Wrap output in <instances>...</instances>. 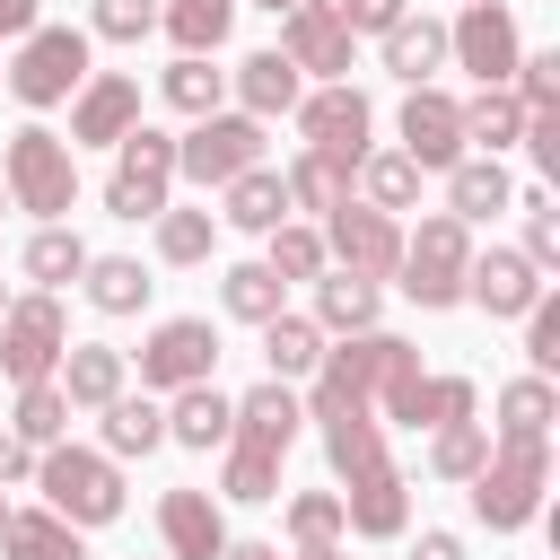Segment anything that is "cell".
<instances>
[{"label": "cell", "mask_w": 560, "mask_h": 560, "mask_svg": "<svg viewBox=\"0 0 560 560\" xmlns=\"http://www.w3.org/2000/svg\"><path fill=\"white\" fill-rule=\"evenodd\" d=\"M9 438H18V446H35V455L70 438V402H61V385H52V376H44V385H18V420H9Z\"/></svg>", "instance_id": "obj_42"}, {"label": "cell", "mask_w": 560, "mask_h": 560, "mask_svg": "<svg viewBox=\"0 0 560 560\" xmlns=\"http://www.w3.org/2000/svg\"><path fill=\"white\" fill-rule=\"evenodd\" d=\"M464 271H472V228H464V219H446V210H429V219L402 236V262H394L402 298H411L420 315L464 306Z\"/></svg>", "instance_id": "obj_6"}, {"label": "cell", "mask_w": 560, "mask_h": 560, "mask_svg": "<svg viewBox=\"0 0 560 560\" xmlns=\"http://www.w3.org/2000/svg\"><path fill=\"white\" fill-rule=\"evenodd\" d=\"M166 192H175V131H158V122H131V131L114 140L105 210H114V219H158V210H166Z\"/></svg>", "instance_id": "obj_8"}, {"label": "cell", "mask_w": 560, "mask_h": 560, "mask_svg": "<svg viewBox=\"0 0 560 560\" xmlns=\"http://www.w3.org/2000/svg\"><path fill=\"white\" fill-rule=\"evenodd\" d=\"M542 490H551V438H490V455L472 472V516L490 534H516L542 516Z\"/></svg>", "instance_id": "obj_3"}, {"label": "cell", "mask_w": 560, "mask_h": 560, "mask_svg": "<svg viewBox=\"0 0 560 560\" xmlns=\"http://www.w3.org/2000/svg\"><path fill=\"white\" fill-rule=\"evenodd\" d=\"M131 122H140V79L88 70V88L70 96V149H114Z\"/></svg>", "instance_id": "obj_17"}, {"label": "cell", "mask_w": 560, "mask_h": 560, "mask_svg": "<svg viewBox=\"0 0 560 560\" xmlns=\"http://www.w3.org/2000/svg\"><path fill=\"white\" fill-rule=\"evenodd\" d=\"M236 9H245V0H166L158 26L175 35V52H201V61H210V52L236 35Z\"/></svg>", "instance_id": "obj_34"}, {"label": "cell", "mask_w": 560, "mask_h": 560, "mask_svg": "<svg viewBox=\"0 0 560 560\" xmlns=\"http://www.w3.org/2000/svg\"><path fill=\"white\" fill-rule=\"evenodd\" d=\"M402 359H420V350H411L402 332H385V324H376V332H350V341H324L298 411L324 420V429H332V420H376V385H385Z\"/></svg>", "instance_id": "obj_2"}, {"label": "cell", "mask_w": 560, "mask_h": 560, "mask_svg": "<svg viewBox=\"0 0 560 560\" xmlns=\"http://www.w3.org/2000/svg\"><path fill=\"white\" fill-rule=\"evenodd\" d=\"M525 359H534L525 376H551V368H560V298H551V289L525 306Z\"/></svg>", "instance_id": "obj_49"}, {"label": "cell", "mask_w": 560, "mask_h": 560, "mask_svg": "<svg viewBox=\"0 0 560 560\" xmlns=\"http://www.w3.org/2000/svg\"><path fill=\"white\" fill-rule=\"evenodd\" d=\"M350 184H359V201H368V210H385V219H394V210H411V201H420V166H411V158H402V149H368V158H359V175H350Z\"/></svg>", "instance_id": "obj_36"}, {"label": "cell", "mask_w": 560, "mask_h": 560, "mask_svg": "<svg viewBox=\"0 0 560 560\" xmlns=\"http://www.w3.org/2000/svg\"><path fill=\"white\" fill-rule=\"evenodd\" d=\"M219 245V210H158V262H210Z\"/></svg>", "instance_id": "obj_44"}, {"label": "cell", "mask_w": 560, "mask_h": 560, "mask_svg": "<svg viewBox=\"0 0 560 560\" xmlns=\"http://www.w3.org/2000/svg\"><path fill=\"white\" fill-rule=\"evenodd\" d=\"M508 201H516V184H508L499 158H455V166H446V219L472 228V219H499Z\"/></svg>", "instance_id": "obj_25"}, {"label": "cell", "mask_w": 560, "mask_h": 560, "mask_svg": "<svg viewBox=\"0 0 560 560\" xmlns=\"http://www.w3.org/2000/svg\"><path fill=\"white\" fill-rule=\"evenodd\" d=\"M350 44H359V35L341 26L332 0H298V9L280 18V44H271V52H280L298 79H324V88H332V79H350Z\"/></svg>", "instance_id": "obj_15"}, {"label": "cell", "mask_w": 560, "mask_h": 560, "mask_svg": "<svg viewBox=\"0 0 560 560\" xmlns=\"http://www.w3.org/2000/svg\"><path fill=\"white\" fill-rule=\"evenodd\" d=\"M0 481H35V446H18L9 429H0Z\"/></svg>", "instance_id": "obj_54"}, {"label": "cell", "mask_w": 560, "mask_h": 560, "mask_svg": "<svg viewBox=\"0 0 560 560\" xmlns=\"http://www.w3.org/2000/svg\"><path fill=\"white\" fill-rule=\"evenodd\" d=\"M508 210H525V245H516V254H525L534 271H560V210H551V192H542V184H525Z\"/></svg>", "instance_id": "obj_46"}, {"label": "cell", "mask_w": 560, "mask_h": 560, "mask_svg": "<svg viewBox=\"0 0 560 560\" xmlns=\"http://www.w3.org/2000/svg\"><path fill=\"white\" fill-rule=\"evenodd\" d=\"M61 350H70L61 298H52V289L9 298V315H0V376H9V385H44V376L61 368Z\"/></svg>", "instance_id": "obj_12"}, {"label": "cell", "mask_w": 560, "mask_h": 560, "mask_svg": "<svg viewBox=\"0 0 560 560\" xmlns=\"http://www.w3.org/2000/svg\"><path fill=\"white\" fill-rule=\"evenodd\" d=\"M0 192H9V210H35L44 228H61V219H70V201H79V149H70L61 131H44V122L9 131Z\"/></svg>", "instance_id": "obj_4"}, {"label": "cell", "mask_w": 560, "mask_h": 560, "mask_svg": "<svg viewBox=\"0 0 560 560\" xmlns=\"http://www.w3.org/2000/svg\"><path fill=\"white\" fill-rule=\"evenodd\" d=\"M35 490H44V508L61 516V525H114L122 516V464L105 455V446H44L35 455Z\"/></svg>", "instance_id": "obj_5"}, {"label": "cell", "mask_w": 560, "mask_h": 560, "mask_svg": "<svg viewBox=\"0 0 560 560\" xmlns=\"http://www.w3.org/2000/svg\"><path fill=\"white\" fill-rule=\"evenodd\" d=\"M0 219H9V192H0Z\"/></svg>", "instance_id": "obj_60"}, {"label": "cell", "mask_w": 560, "mask_h": 560, "mask_svg": "<svg viewBox=\"0 0 560 560\" xmlns=\"http://www.w3.org/2000/svg\"><path fill=\"white\" fill-rule=\"evenodd\" d=\"M0 525H9V499H0Z\"/></svg>", "instance_id": "obj_59"}, {"label": "cell", "mask_w": 560, "mask_h": 560, "mask_svg": "<svg viewBox=\"0 0 560 560\" xmlns=\"http://www.w3.org/2000/svg\"><path fill=\"white\" fill-rule=\"evenodd\" d=\"M158 96H166L175 114H192V122H201V114H219V96H228V70H210L201 52H175V61H166V79H158Z\"/></svg>", "instance_id": "obj_39"}, {"label": "cell", "mask_w": 560, "mask_h": 560, "mask_svg": "<svg viewBox=\"0 0 560 560\" xmlns=\"http://www.w3.org/2000/svg\"><path fill=\"white\" fill-rule=\"evenodd\" d=\"M262 271L289 289V280H324V236H315V219H280L271 236H262Z\"/></svg>", "instance_id": "obj_37"}, {"label": "cell", "mask_w": 560, "mask_h": 560, "mask_svg": "<svg viewBox=\"0 0 560 560\" xmlns=\"http://www.w3.org/2000/svg\"><path fill=\"white\" fill-rule=\"evenodd\" d=\"M9 79V96L18 105H70L79 88H88V26H35V35H18V61L0 70Z\"/></svg>", "instance_id": "obj_7"}, {"label": "cell", "mask_w": 560, "mask_h": 560, "mask_svg": "<svg viewBox=\"0 0 560 560\" xmlns=\"http://www.w3.org/2000/svg\"><path fill=\"white\" fill-rule=\"evenodd\" d=\"M228 420H236V402H228L219 385H184V394H166V438L192 446V455L228 446Z\"/></svg>", "instance_id": "obj_27"}, {"label": "cell", "mask_w": 560, "mask_h": 560, "mask_svg": "<svg viewBox=\"0 0 560 560\" xmlns=\"http://www.w3.org/2000/svg\"><path fill=\"white\" fill-rule=\"evenodd\" d=\"M280 192H289V219H298V210H315V219H324V210H341V201H350V166H341V158H324V149H298V158H289V175H280Z\"/></svg>", "instance_id": "obj_32"}, {"label": "cell", "mask_w": 560, "mask_h": 560, "mask_svg": "<svg viewBox=\"0 0 560 560\" xmlns=\"http://www.w3.org/2000/svg\"><path fill=\"white\" fill-rule=\"evenodd\" d=\"M245 166H262V122L254 114H201L184 140H175V175L184 184H201V192H228Z\"/></svg>", "instance_id": "obj_9"}, {"label": "cell", "mask_w": 560, "mask_h": 560, "mask_svg": "<svg viewBox=\"0 0 560 560\" xmlns=\"http://www.w3.org/2000/svg\"><path fill=\"white\" fill-rule=\"evenodd\" d=\"M280 298H289V289H280V280H271L262 262H236V271H219V306H228L236 324H254V332H262L271 315H289Z\"/></svg>", "instance_id": "obj_40"}, {"label": "cell", "mask_w": 560, "mask_h": 560, "mask_svg": "<svg viewBox=\"0 0 560 560\" xmlns=\"http://www.w3.org/2000/svg\"><path fill=\"white\" fill-rule=\"evenodd\" d=\"M262 359H271V376H280V385H298V376H315L324 332H315L306 315H271V324H262Z\"/></svg>", "instance_id": "obj_41"}, {"label": "cell", "mask_w": 560, "mask_h": 560, "mask_svg": "<svg viewBox=\"0 0 560 560\" xmlns=\"http://www.w3.org/2000/svg\"><path fill=\"white\" fill-rule=\"evenodd\" d=\"M368 131H376V105H368L350 79H332V88H306V96H298V140H306V149H324V158H341L350 175H359V158H368Z\"/></svg>", "instance_id": "obj_14"}, {"label": "cell", "mask_w": 560, "mask_h": 560, "mask_svg": "<svg viewBox=\"0 0 560 560\" xmlns=\"http://www.w3.org/2000/svg\"><path fill=\"white\" fill-rule=\"evenodd\" d=\"M402 158H411L420 175H446V166L464 158V114H455L446 88H411V96H402Z\"/></svg>", "instance_id": "obj_18"}, {"label": "cell", "mask_w": 560, "mask_h": 560, "mask_svg": "<svg viewBox=\"0 0 560 560\" xmlns=\"http://www.w3.org/2000/svg\"><path fill=\"white\" fill-rule=\"evenodd\" d=\"M332 9H341V26H350V35H385V26L402 18V0H332Z\"/></svg>", "instance_id": "obj_52"}, {"label": "cell", "mask_w": 560, "mask_h": 560, "mask_svg": "<svg viewBox=\"0 0 560 560\" xmlns=\"http://www.w3.org/2000/svg\"><path fill=\"white\" fill-rule=\"evenodd\" d=\"M455 114H464V149H481V158H499V149H516V140H525V105H516L508 88L455 96Z\"/></svg>", "instance_id": "obj_31"}, {"label": "cell", "mask_w": 560, "mask_h": 560, "mask_svg": "<svg viewBox=\"0 0 560 560\" xmlns=\"http://www.w3.org/2000/svg\"><path fill=\"white\" fill-rule=\"evenodd\" d=\"M376 306H385V289H376V280L324 271V280H315V315H306V324H315V332H341V341H350V332H376Z\"/></svg>", "instance_id": "obj_26"}, {"label": "cell", "mask_w": 560, "mask_h": 560, "mask_svg": "<svg viewBox=\"0 0 560 560\" xmlns=\"http://www.w3.org/2000/svg\"><path fill=\"white\" fill-rule=\"evenodd\" d=\"M210 368H219V332H210V315H166V324H149V341H140V394L210 385Z\"/></svg>", "instance_id": "obj_13"}, {"label": "cell", "mask_w": 560, "mask_h": 560, "mask_svg": "<svg viewBox=\"0 0 560 560\" xmlns=\"http://www.w3.org/2000/svg\"><path fill=\"white\" fill-rule=\"evenodd\" d=\"M376 44H385V70H394L402 88H429V79L446 70V26H438V18H411V9H402Z\"/></svg>", "instance_id": "obj_23"}, {"label": "cell", "mask_w": 560, "mask_h": 560, "mask_svg": "<svg viewBox=\"0 0 560 560\" xmlns=\"http://www.w3.org/2000/svg\"><path fill=\"white\" fill-rule=\"evenodd\" d=\"M481 411V385L472 376H429L420 359H402L385 385H376V420H402V429H455V420H472Z\"/></svg>", "instance_id": "obj_11"}, {"label": "cell", "mask_w": 560, "mask_h": 560, "mask_svg": "<svg viewBox=\"0 0 560 560\" xmlns=\"http://www.w3.org/2000/svg\"><path fill=\"white\" fill-rule=\"evenodd\" d=\"M158 534H166V560H219V551L236 542L210 490H166V499H158Z\"/></svg>", "instance_id": "obj_22"}, {"label": "cell", "mask_w": 560, "mask_h": 560, "mask_svg": "<svg viewBox=\"0 0 560 560\" xmlns=\"http://www.w3.org/2000/svg\"><path fill=\"white\" fill-rule=\"evenodd\" d=\"M411 525V472H368V481H350L341 490V534H359V542H394Z\"/></svg>", "instance_id": "obj_21"}, {"label": "cell", "mask_w": 560, "mask_h": 560, "mask_svg": "<svg viewBox=\"0 0 560 560\" xmlns=\"http://www.w3.org/2000/svg\"><path fill=\"white\" fill-rule=\"evenodd\" d=\"M0 35H35V0H0Z\"/></svg>", "instance_id": "obj_55"}, {"label": "cell", "mask_w": 560, "mask_h": 560, "mask_svg": "<svg viewBox=\"0 0 560 560\" xmlns=\"http://www.w3.org/2000/svg\"><path fill=\"white\" fill-rule=\"evenodd\" d=\"M219 560H280V542H228Z\"/></svg>", "instance_id": "obj_56"}, {"label": "cell", "mask_w": 560, "mask_h": 560, "mask_svg": "<svg viewBox=\"0 0 560 560\" xmlns=\"http://www.w3.org/2000/svg\"><path fill=\"white\" fill-rule=\"evenodd\" d=\"M516 18H508V0H464L455 9V26H446V61H464L481 88H508V70H516Z\"/></svg>", "instance_id": "obj_16"}, {"label": "cell", "mask_w": 560, "mask_h": 560, "mask_svg": "<svg viewBox=\"0 0 560 560\" xmlns=\"http://www.w3.org/2000/svg\"><path fill=\"white\" fill-rule=\"evenodd\" d=\"M324 464H332L341 490L368 481V472H385V464H394V455H385V420H332V429H324Z\"/></svg>", "instance_id": "obj_35"}, {"label": "cell", "mask_w": 560, "mask_h": 560, "mask_svg": "<svg viewBox=\"0 0 560 560\" xmlns=\"http://www.w3.org/2000/svg\"><path fill=\"white\" fill-rule=\"evenodd\" d=\"M0 551H9V560H88L79 525H61L52 508H9V525H0Z\"/></svg>", "instance_id": "obj_30"}, {"label": "cell", "mask_w": 560, "mask_h": 560, "mask_svg": "<svg viewBox=\"0 0 560 560\" xmlns=\"http://www.w3.org/2000/svg\"><path fill=\"white\" fill-rule=\"evenodd\" d=\"M96 420H105V455H114V464H131V455L166 446V402H158V394H114Z\"/></svg>", "instance_id": "obj_29"}, {"label": "cell", "mask_w": 560, "mask_h": 560, "mask_svg": "<svg viewBox=\"0 0 560 560\" xmlns=\"http://www.w3.org/2000/svg\"><path fill=\"white\" fill-rule=\"evenodd\" d=\"M52 385H61L70 411H105L114 394H131V359H122L114 341H70L61 368H52Z\"/></svg>", "instance_id": "obj_20"}, {"label": "cell", "mask_w": 560, "mask_h": 560, "mask_svg": "<svg viewBox=\"0 0 560 560\" xmlns=\"http://www.w3.org/2000/svg\"><path fill=\"white\" fill-rule=\"evenodd\" d=\"M228 210H219V228H245V236H271L280 219H289V192H280V166H245L228 192H219Z\"/></svg>", "instance_id": "obj_28"}, {"label": "cell", "mask_w": 560, "mask_h": 560, "mask_svg": "<svg viewBox=\"0 0 560 560\" xmlns=\"http://www.w3.org/2000/svg\"><path fill=\"white\" fill-rule=\"evenodd\" d=\"M508 96H516L525 114H560V52H516Z\"/></svg>", "instance_id": "obj_48"}, {"label": "cell", "mask_w": 560, "mask_h": 560, "mask_svg": "<svg viewBox=\"0 0 560 560\" xmlns=\"http://www.w3.org/2000/svg\"><path fill=\"white\" fill-rule=\"evenodd\" d=\"M289 560H341V551H289Z\"/></svg>", "instance_id": "obj_58"}, {"label": "cell", "mask_w": 560, "mask_h": 560, "mask_svg": "<svg viewBox=\"0 0 560 560\" xmlns=\"http://www.w3.org/2000/svg\"><path fill=\"white\" fill-rule=\"evenodd\" d=\"M481 455H490V429H481V420H455V429L429 438V472H438V481H472Z\"/></svg>", "instance_id": "obj_47"}, {"label": "cell", "mask_w": 560, "mask_h": 560, "mask_svg": "<svg viewBox=\"0 0 560 560\" xmlns=\"http://www.w3.org/2000/svg\"><path fill=\"white\" fill-rule=\"evenodd\" d=\"M324 271H350V280H394V262H402V219H385V210H368V201H341V210H324Z\"/></svg>", "instance_id": "obj_10"}, {"label": "cell", "mask_w": 560, "mask_h": 560, "mask_svg": "<svg viewBox=\"0 0 560 560\" xmlns=\"http://www.w3.org/2000/svg\"><path fill=\"white\" fill-rule=\"evenodd\" d=\"M464 298H472L481 315H499V324H525V306L542 298V271H534L516 245H490V254H472V271H464Z\"/></svg>", "instance_id": "obj_19"}, {"label": "cell", "mask_w": 560, "mask_h": 560, "mask_svg": "<svg viewBox=\"0 0 560 560\" xmlns=\"http://www.w3.org/2000/svg\"><path fill=\"white\" fill-rule=\"evenodd\" d=\"M79 280H88V306H96V315H140L149 289H158V280L140 271V254H88Z\"/></svg>", "instance_id": "obj_33"}, {"label": "cell", "mask_w": 560, "mask_h": 560, "mask_svg": "<svg viewBox=\"0 0 560 560\" xmlns=\"http://www.w3.org/2000/svg\"><path fill=\"white\" fill-rule=\"evenodd\" d=\"M289 542L298 551H341V490H298L289 499Z\"/></svg>", "instance_id": "obj_45"}, {"label": "cell", "mask_w": 560, "mask_h": 560, "mask_svg": "<svg viewBox=\"0 0 560 560\" xmlns=\"http://www.w3.org/2000/svg\"><path fill=\"white\" fill-rule=\"evenodd\" d=\"M525 158L542 175H560V114H525Z\"/></svg>", "instance_id": "obj_51"}, {"label": "cell", "mask_w": 560, "mask_h": 560, "mask_svg": "<svg viewBox=\"0 0 560 560\" xmlns=\"http://www.w3.org/2000/svg\"><path fill=\"white\" fill-rule=\"evenodd\" d=\"M88 271V236L79 228H35L26 236V280L35 289H61V280H79Z\"/></svg>", "instance_id": "obj_43"}, {"label": "cell", "mask_w": 560, "mask_h": 560, "mask_svg": "<svg viewBox=\"0 0 560 560\" xmlns=\"http://www.w3.org/2000/svg\"><path fill=\"white\" fill-rule=\"evenodd\" d=\"M411 560H464V534H446V525H429V534L411 542Z\"/></svg>", "instance_id": "obj_53"}, {"label": "cell", "mask_w": 560, "mask_h": 560, "mask_svg": "<svg viewBox=\"0 0 560 560\" xmlns=\"http://www.w3.org/2000/svg\"><path fill=\"white\" fill-rule=\"evenodd\" d=\"M158 26V0H96L88 9V35H105V44H140Z\"/></svg>", "instance_id": "obj_50"}, {"label": "cell", "mask_w": 560, "mask_h": 560, "mask_svg": "<svg viewBox=\"0 0 560 560\" xmlns=\"http://www.w3.org/2000/svg\"><path fill=\"white\" fill-rule=\"evenodd\" d=\"M551 420H560L551 376H516V385H499V429L490 438H551Z\"/></svg>", "instance_id": "obj_38"}, {"label": "cell", "mask_w": 560, "mask_h": 560, "mask_svg": "<svg viewBox=\"0 0 560 560\" xmlns=\"http://www.w3.org/2000/svg\"><path fill=\"white\" fill-rule=\"evenodd\" d=\"M298 385H280V376H262L254 394H236V420H228V472H219V499H236V508H262V499H280V455L298 446Z\"/></svg>", "instance_id": "obj_1"}, {"label": "cell", "mask_w": 560, "mask_h": 560, "mask_svg": "<svg viewBox=\"0 0 560 560\" xmlns=\"http://www.w3.org/2000/svg\"><path fill=\"white\" fill-rule=\"evenodd\" d=\"M228 79H236V114H254V122H271V114H298V96H306V79H298L280 52H245Z\"/></svg>", "instance_id": "obj_24"}, {"label": "cell", "mask_w": 560, "mask_h": 560, "mask_svg": "<svg viewBox=\"0 0 560 560\" xmlns=\"http://www.w3.org/2000/svg\"><path fill=\"white\" fill-rule=\"evenodd\" d=\"M254 9H271V18H289V9H298V0H254Z\"/></svg>", "instance_id": "obj_57"}, {"label": "cell", "mask_w": 560, "mask_h": 560, "mask_svg": "<svg viewBox=\"0 0 560 560\" xmlns=\"http://www.w3.org/2000/svg\"><path fill=\"white\" fill-rule=\"evenodd\" d=\"M0 315H9V289H0Z\"/></svg>", "instance_id": "obj_61"}]
</instances>
